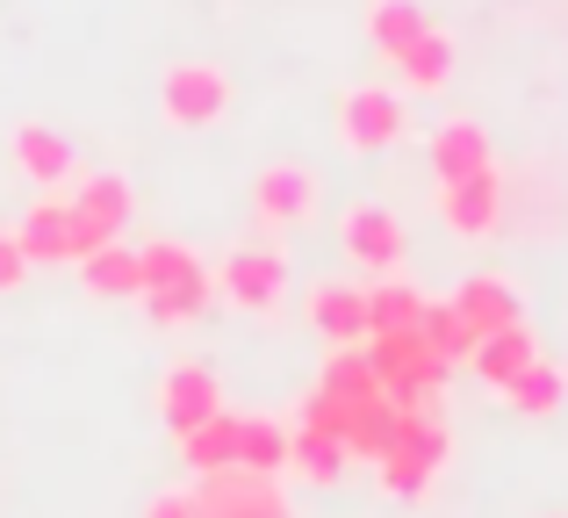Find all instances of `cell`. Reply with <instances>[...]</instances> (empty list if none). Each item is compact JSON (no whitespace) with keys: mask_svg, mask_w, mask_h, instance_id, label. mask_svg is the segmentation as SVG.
I'll return each mask as SVG.
<instances>
[{"mask_svg":"<svg viewBox=\"0 0 568 518\" xmlns=\"http://www.w3.org/2000/svg\"><path fill=\"white\" fill-rule=\"evenodd\" d=\"M310 332L332 338V346H367V288L353 281H317L310 288Z\"/></svg>","mask_w":568,"mask_h":518,"instance_id":"5bb4252c","label":"cell"},{"mask_svg":"<svg viewBox=\"0 0 568 518\" xmlns=\"http://www.w3.org/2000/svg\"><path fill=\"white\" fill-rule=\"evenodd\" d=\"M223 410V382H216V367H202V360H173L166 375H159V418H166V433L181 439L194 433V425H209Z\"/></svg>","mask_w":568,"mask_h":518,"instance_id":"8fae6325","label":"cell"},{"mask_svg":"<svg viewBox=\"0 0 568 518\" xmlns=\"http://www.w3.org/2000/svg\"><path fill=\"white\" fill-rule=\"evenodd\" d=\"M288 468H295L303 483H317V490H332V483L353 468V454H346V439H338V433H317V425H295V454H288Z\"/></svg>","mask_w":568,"mask_h":518,"instance_id":"d4e9b609","label":"cell"},{"mask_svg":"<svg viewBox=\"0 0 568 518\" xmlns=\"http://www.w3.org/2000/svg\"><path fill=\"white\" fill-rule=\"evenodd\" d=\"M454 309L468 317V332H475V338L504 332V324H526V317H518V288H511L504 274H468V281L454 288Z\"/></svg>","mask_w":568,"mask_h":518,"instance_id":"d6986e66","label":"cell"},{"mask_svg":"<svg viewBox=\"0 0 568 518\" xmlns=\"http://www.w3.org/2000/svg\"><path fill=\"white\" fill-rule=\"evenodd\" d=\"M532 360H540V338H532L526 324H504V332H489L483 346H475V360H468V367L489 382V389H511V382L526 375Z\"/></svg>","mask_w":568,"mask_h":518,"instance_id":"44dd1931","label":"cell"},{"mask_svg":"<svg viewBox=\"0 0 568 518\" xmlns=\"http://www.w3.org/2000/svg\"><path fill=\"white\" fill-rule=\"evenodd\" d=\"M144 518H202V505H194V490H159L144 505Z\"/></svg>","mask_w":568,"mask_h":518,"instance_id":"4dcf8cb0","label":"cell"},{"mask_svg":"<svg viewBox=\"0 0 568 518\" xmlns=\"http://www.w3.org/2000/svg\"><path fill=\"white\" fill-rule=\"evenodd\" d=\"M425 29H432V22H425V8H417V0H375V8H367V43H375L382 58L410 51Z\"/></svg>","mask_w":568,"mask_h":518,"instance_id":"484cf974","label":"cell"},{"mask_svg":"<svg viewBox=\"0 0 568 518\" xmlns=\"http://www.w3.org/2000/svg\"><path fill=\"white\" fill-rule=\"evenodd\" d=\"M29 281V253L14 245V231H0V295H14Z\"/></svg>","mask_w":568,"mask_h":518,"instance_id":"f546056e","label":"cell"},{"mask_svg":"<svg viewBox=\"0 0 568 518\" xmlns=\"http://www.w3.org/2000/svg\"><path fill=\"white\" fill-rule=\"evenodd\" d=\"M216 295L231 309H245V317H274L281 295H288V260H281V245H231L216 266Z\"/></svg>","mask_w":568,"mask_h":518,"instance_id":"8992f818","label":"cell"},{"mask_svg":"<svg viewBox=\"0 0 568 518\" xmlns=\"http://www.w3.org/2000/svg\"><path fill=\"white\" fill-rule=\"evenodd\" d=\"M338 245H346L353 266H367V274H396L403 266V216L382 210V202H353L346 216H338Z\"/></svg>","mask_w":568,"mask_h":518,"instance_id":"9c48e42d","label":"cell"},{"mask_svg":"<svg viewBox=\"0 0 568 518\" xmlns=\"http://www.w3.org/2000/svg\"><path fill=\"white\" fill-rule=\"evenodd\" d=\"M547 518H568V511H547Z\"/></svg>","mask_w":568,"mask_h":518,"instance_id":"1f68e13d","label":"cell"},{"mask_svg":"<svg viewBox=\"0 0 568 518\" xmlns=\"http://www.w3.org/2000/svg\"><path fill=\"white\" fill-rule=\"evenodd\" d=\"M138 274H144V317L159 324V332H181V324H194L209 303H216V274H209V260L194 253V245L181 238H152L138 245Z\"/></svg>","mask_w":568,"mask_h":518,"instance_id":"6da1fadb","label":"cell"},{"mask_svg":"<svg viewBox=\"0 0 568 518\" xmlns=\"http://www.w3.org/2000/svg\"><path fill=\"white\" fill-rule=\"evenodd\" d=\"M388 65H396V80L410 87V94H439V87L454 80V37H446V29H425V37H417L410 51H396Z\"/></svg>","mask_w":568,"mask_h":518,"instance_id":"603a6c76","label":"cell"},{"mask_svg":"<svg viewBox=\"0 0 568 518\" xmlns=\"http://www.w3.org/2000/svg\"><path fill=\"white\" fill-rule=\"evenodd\" d=\"M14 245L29 253V266H80L94 245H109L94 224H87L80 210H72L65 195H43L37 210L22 216V231H14Z\"/></svg>","mask_w":568,"mask_h":518,"instance_id":"5b68a950","label":"cell"},{"mask_svg":"<svg viewBox=\"0 0 568 518\" xmlns=\"http://www.w3.org/2000/svg\"><path fill=\"white\" fill-rule=\"evenodd\" d=\"M439 224L454 238H497L504 224V173H468V181H446L439 187Z\"/></svg>","mask_w":568,"mask_h":518,"instance_id":"7c38bea8","label":"cell"},{"mask_svg":"<svg viewBox=\"0 0 568 518\" xmlns=\"http://www.w3.org/2000/svg\"><path fill=\"white\" fill-rule=\"evenodd\" d=\"M425 159H432V173H439V187L497 166V152H489V130H483V123H468V115H454V123H439V130H432Z\"/></svg>","mask_w":568,"mask_h":518,"instance_id":"9a60e30c","label":"cell"},{"mask_svg":"<svg viewBox=\"0 0 568 518\" xmlns=\"http://www.w3.org/2000/svg\"><path fill=\"white\" fill-rule=\"evenodd\" d=\"M252 216H260L266 231H303L310 216H317V173L295 166V159L260 166V181H252Z\"/></svg>","mask_w":568,"mask_h":518,"instance_id":"ba28073f","label":"cell"},{"mask_svg":"<svg viewBox=\"0 0 568 518\" xmlns=\"http://www.w3.org/2000/svg\"><path fill=\"white\" fill-rule=\"evenodd\" d=\"M425 303H432V295L417 288V281H403V274H382L375 288H367V338H375V332H417Z\"/></svg>","mask_w":568,"mask_h":518,"instance_id":"cb8c5ba5","label":"cell"},{"mask_svg":"<svg viewBox=\"0 0 568 518\" xmlns=\"http://www.w3.org/2000/svg\"><path fill=\"white\" fill-rule=\"evenodd\" d=\"M173 447H181V468H187L194 483H202V476H223V468H237V410H216L209 425L181 433Z\"/></svg>","mask_w":568,"mask_h":518,"instance_id":"ffe728a7","label":"cell"},{"mask_svg":"<svg viewBox=\"0 0 568 518\" xmlns=\"http://www.w3.org/2000/svg\"><path fill=\"white\" fill-rule=\"evenodd\" d=\"M317 389H324V396H338L346 410L382 404V375H375V360H367V346H332V360H324Z\"/></svg>","mask_w":568,"mask_h":518,"instance_id":"7402d4cb","label":"cell"},{"mask_svg":"<svg viewBox=\"0 0 568 518\" xmlns=\"http://www.w3.org/2000/svg\"><path fill=\"white\" fill-rule=\"evenodd\" d=\"M417 332H425V346L439 353L446 367H460V360H475V346H483V338L468 332V317H460L454 303H425V317H417Z\"/></svg>","mask_w":568,"mask_h":518,"instance_id":"83f0119b","label":"cell"},{"mask_svg":"<svg viewBox=\"0 0 568 518\" xmlns=\"http://www.w3.org/2000/svg\"><path fill=\"white\" fill-rule=\"evenodd\" d=\"M367 360H375L382 396L396 410H425L432 396L446 389V375H454V367L425 346V332H375V338H367Z\"/></svg>","mask_w":568,"mask_h":518,"instance_id":"3957f363","label":"cell"},{"mask_svg":"<svg viewBox=\"0 0 568 518\" xmlns=\"http://www.w3.org/2000/svg\"><path fill=\"white\" fill-rule=\"evenodd\" d=\"M288 454H295V425H281L274 410H245V418H237V468H252V476H288Z\"/></svg>","mask_w":568,"mask_h":518,"instance_id":"ac0fdd59","label":"cell"},{"mask_svg":"<svg viewBox=\"0 0 568 518\" xmlns=\"http://www.w3.org/2000/svg\"><path fill=\"white\" fill-rule=\"evenodd\" d=\"M159 115L173 130H216L231 115V72L216 58H173L159 72Z\"/></svg>","mask_w":568,"mask_h":518,"instance_id":"277c9868","label":"cell"},{"mask_svg":"<svg viewBox=\"0 0 568 518\" xmlns=\"http://www.w3.org/2000/svg\"><path fill=\"white\" fill-rule=\"evenodd\" d=\"M410 138V109L388 87H346L338 94V144L346 152H388Z\"/></svg>","mask_w":568,"mask_h":518,"instance_id":"52a82bcc","label":"cell"},{"mask_svg":"<svg viewBox=\"0 0 568 518\" xmlns=\"http://www.w3.org/2000/svg\"><path fill=\"white\" fill-rule=\"evenodd\" d=\"M396 418H403V410L388 404V396H382V404H361L346 418V454H353V461H382V454L396 447Z\"/></svg>","mask_w":568,"mask_h":518,"instance_id":"f1b7e54d","label":"cell"},{"mask_svg":"<svg viewBox=\"0 0 568 518\" xmlns=\"http://www.w3.org/2000/svg\"><path fill=\"white\" fill-rule=\"evenodd\" d=\"M504 396H511L518 418H555V410L568 404V375H561L555 360H532V367H526V375H518Z\"/></svg>","mask_w":568,"mask_h":518,"instance_id":"4316f807","label":"cell"},{"mask_svg":"<svg viewBox=\"0 0 568 518\" xmlns=\"http://www.w3.org/2000/svg\"><path fill=\"white\" fill-rule=\"evenodd\" d=\"M65 202H72V210H80L94 231H101V238H123L130 216H138V187H130L123 173H80Z\"/></svg>","mask_w":568,"mask_h":518,"instance_id":"2e32d148","label":"cell"},{"mask_svg":"<svg viewBox=\"0 0 568 518\" xmlns=\"http://www.w3.org/2000/svg\"><path fill=\"white\" fill-rule=\"evenodd\" d=\"M202 518H288L281 505V476H252V468H223V476L194 483Z\"/></svg>","mask_w":568,"mask_h":518,"instance_id":"30bf717a","label":"cell"},{"mask_svg":"<svg viewBox=\"0 0 568 518\" xmlns=\"http://www.w3.org/2000/svg\"><path fill=\"white\" fill-rule=\"evenodd\" d=\"M8 152H14V166H22V181H37L43 195H65L72 181H80V152H72L58 130H43V123H14L8 130Z\"/></svg>","mask_w":568,"mask_h":518,"instance_id":"4fadbf2b","label":"cell"},{"mask_svg":"<svg viewBox=\"0 0 568 518\" xmlns=\"http://www.w3.org/2000/svg\"><path fill=\"white\" fill-rule=\"evenodd\" d=\"M454 461V433H446V418L439 410H403L396 418V447L375 461V476H382V490L396 497V505H417V497L439 483V468Z\"/></svg>","mask_w":568,"mask_h":518,"instance_id":"7a4b0ae2","label":"cell"},{"mask_svg":"<svg viewBox=\"0 0 568 518\" xmlns=\"http://www.w3.org/2000/svg\"><path fill=\"white\" fill-rule=\"evenodd\" d=\"M80 288L94 295V303H138V295H144V274H138V245H123V238L94 245V253L80 260Z\"/></svg>","mask_w":568,"mask_h":518,"instance_id":"e0dca14e","label":"cell"}]
</instances>
